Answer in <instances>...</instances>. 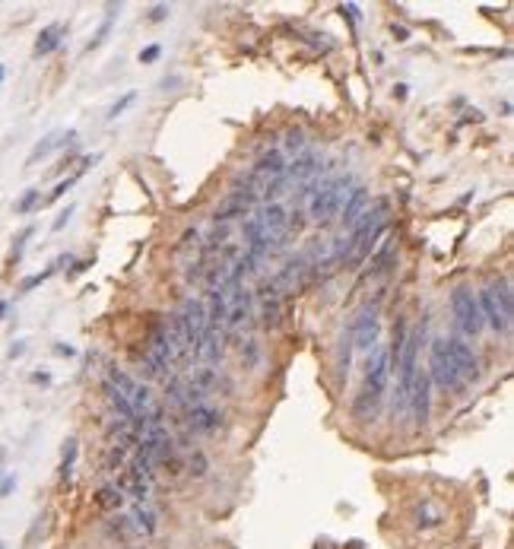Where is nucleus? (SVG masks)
<instances>
[{"label":"nucleus","instance_id":"obj_21","mask_svg":"<svg viewBox=\"0 0 514 549\" xmlns=\"http://www.w3.org/2000/svg\"><path fill=\"white\" fill-rule=\"evenodd\" d=\"M127 518H131L133 531H137V537H153L155 531H159V524H155V511L150 505H140V501H133V508L127 511Z\"/></svg>","mask_w":514,"mask_h":549},{"label":"nucleus","instance_id":"obj_20","mask_svg":"<svg viewBox=\"0 0 514 549\" xmlns=\"http://www.w3.org/2000/svg\"><path fill=\"white\" fill-rule=\"evenodd\" d=\"M102 397H105V403L111 406L114 419H137V410L131 406V400L121 394V391L114 388L111 381H105V378H102Z\"/></svg>","mask_w":514,"mask_h":549},{"label":"nucleus","instance_id":"obj_8","mask_svg":"<svg viewBox=\"0 0 514 549\" xmlns=\"http://www.w3.org/2000/svg\"><path fill=\"white\" fill-rule=\"evenodd\" d=\"M181 423H185L187 435H216V432L222 429V423H226V416H222L219 406L197 403V406H191V410L181 416Z\"/></svg>","mask_w":514,"mask_h":549},{"label":"nucleus","instance_id":"obj_11","mask_svg":"<svg viewBox=\"0 0 514 549\" xmlns=\"http://www.w3.org/2000/svg\"><path fill=\"white\" fill-rule=\"evenodd\" d=\"M308 276H311L308 257L305 254H295V257H289L286 267L273 276V283H276V289H280V293H299V289L308 283Z\"/></svg>","mask_w":514,"mask_h":549},{"label":"nucleus","instance_id":"obj_15","mask_svg":"<svg viewBox=\"0 0 514 549\" xmlns=\"http://www.w3.org/2000/svg\"><path fill=\"white\" fill-rule=\"evenodd\" d=\"M315 175H321V153H315V150L299 153L286 165V181L289 185H305V181L315 178Z\"/></svg>","mask_w":514,"mask_h":549},{"label":"nucleus","instance_id":"obj_50","mask_svg":"<svg viewBox=\"0 0 514 549\" xmlns=\"http://www.w3.org/2000/svg\"><path fill=\"white\" fill-rule=\"evenodd\" d=\"M32 381H35V384H48L51 375H48V371H35V375H32Z\"/></svg>","mask_w":514,"mask_h":549},{"label":"nucleus","instance_id":"obj_47","mask_svg":"<svg viewBox=\"0 0 514 549\" xmlns=\"http://www.w3.org/2000/svg\"><path fill=\"white\" fill-rule=\"evenodd\" d=\"M340 10H343V16H346L349 23H359V6L356 4H346V6H340Z\"/></svg>","mask_w":514,"mask_h":549},{"label":"nucleus","instance_id":"obj_22","mask_svg":"<svg viewBox=\"0 0 514 549\" xmlns=\"http://www.w3.org/2000/svg\"><path fill=\"white\" fill-rule=\"evenodd\" d=\"M248 213H251V207H248V203L241 200V197L229 194V197L213 210V222H235V219H245Z\"/></svg>","mask_w":514,"mask_h":549},{"label":"nucleus","instance_id":"obj_32","mask_svg":"<svg viewBox=\"0 0 514 549\" xmlns=\"http://www.w3.org/2000/svg\"><path fill=\"white\" fill-rule=\"evenodd\" d=\"M444 521L442 508H435L432 501H422V505L416 508V527H438Z\"/></svg>","mask_w":514,"mask_h":549},{"label":"nucleus","instance_id":"obj_56","mask_svg":"<svg viewBox=\"0 0 514 549\" xmlns=\"http://www.w3.org/2000/svg\"><path fill=\"white\" fill-rule=\"evenodd\" d=\"M4 73H6V70H4V67H0V83H4Z\"/></svg>","mask_w":514,"mask_h":549},{"label":"nucleus","instance_id":"obj_34","mask_svg":"<svg viewBox=\"0 0 514 549\" xmlns=\"http://www.w3.org/2000/svg\"><path fill=\"white\" fill-rule=\"evenodd\" d=\"M77 438H67L64 442V454H60V479H70L73 477V464H77Z\"/></svg>","mask_w":514,"mask_h":549},{"label":"nucleus","instance_id":"obj_26","mask_svg":"<svg viewBox=\"0 0 514 549\" xmlns=\"http://www.w3.org/2000/svg\"><path fill=\"white\" fill-rule=\"evenodd\" d=\"M96 505L102 508V511H121L124 508V492L118 489V486H102V489L96 492Z\"/></svg>","mask_w":514,"mask_h":549},{"label":"nucleus","instance_id":"obj_4","mask_svg":"<svg viewBox=\"0 0 514 549\" xmlns=\"http://www.w3.org/2000/svg\"><path fill=\"white\" fill-rule=\"evenodd\" d=\"M451 308H454V317H457V327L464 330L466 337H479L483 334V315H479V305H476V293L466 286H457L451 293Z\"/></svg>","mask_w":514,"mask_h":549},{"label":"nucleus","instance_id":"obj_25","mask_svg":"<svg viewBox=\"0 0 514 549\" xmlns=\"http://www.w3.org/2000/svg\"><path fill=\"white\" fill-rule=\"evenodd\" d=\"M489 293H492V299H496L498 308H502L505 321H511V317H514V295H511V283H508V280H496V283L489 286Z\"/></svg>","mask_w":514,"mask_h":549},{"label":"nucleus","instance_id":"obj_57","mask_svg":"<svg viewBox=\"0 0 514 549\" xmlns=\"http://www.w3.org/2000/svg\"><path fill=\"white\" fill-rule=\"evenodd\" d=\"M127 549H143V546H127Z\"/></svg>","mask_w":514,"mask_h":549},{"label":"nucleus","instance_id":"obj_48","mask_svg":"<svg viewBox=\"0 0 514 549\" xmlns=\"http://www.w3.org/2000/svg\"><path fill=\"white\" fill-rule=\"evenodd\" d=\"M54 352H58V356H67V359H70V356H77V349H73V347H67V343H54Z\"/></svg>","mask_w":514,"mask_h":549},{"label":"nucleus","instance_id":"obj_45","mask_svg":"<svg viewBox=\"0 0 514 549\" xmlns=\"http://www.w3.org/2000/svg\"><path fill=\"white\" fill-rule=\"evenodd\" d=\"M168 13H172V10H168L165 4H155L150 10V23H162V19H168Z\"/></svg>","mask_w":514,"mask_h":549},{"label":"nucleus","instance_id":"obj_10","mask_svg":"<svg viewBox=\"0 0 514 549\" xmlns=\"http://www.w3.org/2000/svg\"><path fill=\"white\" fill-rule=\"evenodd\" d=\"M388 381H390V356L388 347H375V352L368 356V371H365V388L368 394L384 397L388 394Z\"/></svg>","mask_w":514,"mask_h":549},{"label":"nucleus","instance_id":"obj_43","mask_svg":"<svg viewBox=\"0 0 514 549\" xmlns=\"http://www.w3.org/2000/svg\"><path fill=\"white\" fill-rule=\"evenodd\" d=\"M133 102H137V92H133V89H127L124 92V96H121L118 102H114V105L111 108H108V121H114V118H121V114H124L127 112V108H131L133 105Z\"/></svg>","mask_w":514,"mask_h":549},{"label":"nucleus","instance_id":"obj_35","mask_svg":"<svg viewBox=\"0 0 514 549\" xmlns=\"http://www.w3.org/2000/svg\"><path fill=\"white\" fill-rule=\"evenodd\" d=\"M283 146H286L292 156H299V153H305V146H308V134L302 131V127H289L286 131V140H283Z\"/></svg>","mask_w":514,"mask_h":549},{"label":"nucleus","instance_id":"obj_16","mask_svg":"<svg viewBox=\"0 0 514 549\" xmlns=\"http://www.w3.org/2000/svg\"><path fill=\"white\" fill-rule=\"evenodd\" d=\"M222 340H226V334H222V330L207 327L204 337H200V343H197V349H194V359H197L200 365H219L222 356H226Z\"/></svg>","mask_w":514,"mask_h":549},{"label":"nucleus","instance_id":"obj_52","mask_svg":"<svg viewBox=\"0 0 514 549\" xmlns=\"http://www.w3.org/2000/svg\"><path fill=\"white\" fill-rule=\"evenodd\" d=\"M394 36H397V42H407V38H410V32L403 29V26H394Z\"/></svg>","mask_w":514,"mask_h":549},{"label":"nucleus","instance_id":"obj_7","mask_svg":"<svg viewBox=\"0 0 514 549\" xmlns=\"http://www.w3.org/2000/svg\"><path fill=\"white\" fill-rule=\"evenodd\" d=\"M407 413H410V419H412V425H416V429L429 425V416H432V381H429V371H425V369H419L416 378H412Z\"/></svg>","mask_w":514,"mask_h":549},{"label":"nucleus","instance_id":"obj_2","mask_svg":"<svg viewBox=\"0 0 514 549\" xmlns=\"http://www.w3.org/2000/svg\"><path fill=\"white\" fill-rule=\"evenodd\" d=\"M429 381L438 384L442 391H454V394H464L466 381L461 375H457L454 362H451L448 349H444V337H435L432 340V349H429Z\"/></svg>","mask_w":514,"mask_h":549},{"label":"nucleus","instance_id":"obj_46","mask_svg":"<svg viewBox=\"0 0 514 549\" xmlns=\"http://www.w3.org/2000/svg\"><path fill=\"white\" fill-rule=\"evenodd\" d=\"M70 216H73V207H67V210H60V216H58V219H54V222H51V229H54V232H60V229H64V226H67V219H70Z\"/></svg>","mask_w":514,"mask_h":549},{"label":"nucleus","instance_id":"obj_51","mask_svg":"<svg viewBox=\"0 0 514 549\" xmlns=\"http://www.w3.org/2000/svg\"><path fill=\"white\" fill-rule=\"evenodd\" d=\"M89 267H92V261H77V267L70 270V276L73 273H83V270H89Z\"/></svg>","mask_w":514,"mask_h":549},{"label":"nucleus","instance_id":"obj_18","mask_svg":"<svg viewBox=\"0 0 514 549\" xmlns=\"http://www.w3.org/2000/svg\"><path fill=\"white\" fill-rule=\"evenodd\" d=\"M476 305H479V315H483V324H489V327L496 330V334H508L511 321H505L502 308L496 305V299H492V293H489V289H479Z\"/></svg>","mask_w":514,"mask_h":549},{"label":"nucleus","instance_id":"obj_27","mask_svg":"<svg viewBox=\"0 0 514 549\" xmlns=\"http://www.w3.org/2000/svg\"><path fill=\"white\" fill-rule=\"evenodd\" d=\"M58 146H60V134L58 131L45 134V137L38 140L35 146H32V153H29V159H26V165H35V162H42L45 156H48L51 150H58Z\"/></svg>","mask_w":514,"mask_h":549},{"label":"nucleus","instance_id":"obj_55","mask_svg":"<svg viewBox=\"0 0 514 549\" xmlns=\"http://www.w3.org/2000/svg\"><path fill=\"white\" fill-rule=\"evenodd\" d=\"M6 311H10V305H6V302H0V317H4Z\"/></svg>","mask_w":514,"mask_h":549},{"label":"nucleus","instance_id":"obj_14","mask_svg":"<svg viewBox=\"0 0 514 549\" xmlns=\"http://www.w3.org/2000/svg\"><path fill=\"white\" fill-rule=\"evenodd\" d=\"M185 378H187V384H191V388H197L204 397H209L213 391H219V388H226V391L232 388V384L226 381V375H222L216 365H197V369H191Z\"/></svg>","mask_w":514,"mask_h":549},{"label":"nucleus","instance_id":"obj_23","mask_svg":"<svg viewBox=\"0 0 514 549\" xmlns=\"http://www.w3.org/2000/svg\"><path fill=\"white\" fill-rule=\"evenodd\" d=\"M105 381H111L114 388H118L127 400H133V394H137V388H140V381H137V378H133V375H127L124 369H114V365H108ZM131 406H133V403H131Z\"/></svg>","mask_w":514,"mask_h":549},{"label":"nucleus","instance_id":"obj_17","mask_svg":"<svg viewBox=\"0 0 514 549\" xmlns=\"http://www.w3.org/2000/svg\"><path fill=\"white\" fill-rule=\"evenodd\" d=\"M365 207H368V187H365V185H353V187H349V194H346V200H343V207H340L343 232H349V229H353V222L365 213Z\"/></svg>","mask_w":514,"mask_h":549},{"label":"nucleus","instance_id":"obj_12","mask_svg":"<svg viewBox=\"0 0 514 549\" xmlns=\"http://www.w3.org/2000/svg\"><path fill=\"white\" fill-rule=\"evenodd\" d=\"M178 317H181V324H185V330H187V334H191V343H194V349H197L200 337H204V330H207V311H204V299H197V295H187V299L181 302V308H178Z\"/></svg>","mask_w":514,"mask_h":549},{"label":"nucleus","instance_id":"obj_5","mask_svg":"<svg viewBox=\"0 0 514 549\" xmlns=\"http://www.w3.org/2000/svg\"><path fill=\"white\" fill-rule=\"evenodd\" d=\"M257 219H261V229L267 232V239H270V254L289 245V210L283 207L280 200H276V203H263L261 213H257Z\"/></svg>","mask_w":514,"mask_h":549},{"label":"nucleus","instance_id":"obj_53","mask_svg":"<svg viewBox=\"0 0 514 549\" xmlns=\"http://www.w3.org/2000/svg\"><path fill=\"white\" fill-rule=\"evenodd\" d=\"M13 486H16V479H13V477H10V479H4V483H0V496H6V492H10Z\"/></svg>","mask_w":514,"mask_h":549},{"label":"nucleus","instance_id":"obj_19","mask_svg":"<svg viewBox=\"0 0 514 549\" xmlns=\"http://www.w3.org/2000/svg\"><path fill=\"white\" fill-rule=\"evenodd\" d=\"M64 36H67V29H64V23H51V26H45L42 32H38V38H35V48H32V54L35 58H48V54H54L64 45Z\"/></svg>","mask_w":514,"mask_h":549},{"label":"nucleus","instance_id":"obj_58","mask_svg":"<svg viewBox=\"0 0 514 549\" xmlns=\"http://www.w3.org/2000/svg\"><path fill=\"white\" fill-rule=\"evenodd\" d=\"M0 549H4V546H0Z\"/></svg>","mask_w":514,"mask_h":549},{"label":"nucleus","instance_id":"obj_30","mask_svg":"<svg viewBox=\"0 0 514 549\" xmlns=\"http://www.w3.org/2000/svg\"><path fill=\"white\" fill-rule=\"evenodd\" d=\"M185 470H187V477L204 479V477H207V470H209L207 454L200 451V448H191V454H187V460H185Z\"/></svg>","mask_w":514,"mask_h":549},{"label":"nucleus","instance_id":"obj_40","mask_svg":"<svg viewBox=\"0 0 514 549\" xmlns=\"http://www.w3.org/2000/svg\"><path fill=\"white\" fill-rule=\"evenodd\" d=\"M35 235V226H26L23 232L13 239V254H10V263H19V257H23V251H26V241Z\"/></svg>","mask_w":514,"mask_h":549},{"label":"nucleus","instance_id":"obj_44","mask_svg":"<svg viewBox=\"0 0 514 549\" xmlns=\"http://www.w3.org/2000/svg\"><path fill=\"white\" fill-rule=\"evenodd\" d=\"M159 58H162V45H146V48H140V54H137L140 64H155Z\"/></svg>","mask_w":514,"mask_h":549},{"label":"nucleus","instance_id":"obj_33","mask_svg":"<svg viewBox=\"0 0 514 549\" xmlns=\"http://www.w3.org/2000/svg\"><path fill=\"white\" fill-rule=\"evenodd\" d=\"M114 16H118V6H108V13H105V19H102V26L96 29V36L89 38V45H86V51H96L99 45L105 42L108 36H111V26H114Z\"/></svg>","mask_w":514,"mask_h":549},{"label":"nucleus","instance_id":"obj_38","mask_svg":"<svg viewBox=\"0 0 514 549\" xmlns=\"http://www.w3.org/2000/svg\"><path fill=\"white\" fill-rule=\"evenodd\" d=\"M80 175H83V172H80V168H77V172H73V175H67L64 181H58V185H54V191L48 194V197H42V203H54V200H60V197H64V194L70 191V187H73V185H77V181H80Z\"/></svg>","mask_w":514,"mask_h":549},{"label":"nucleus","instance_id":"obj_24","mask_svg":"<svg viewBox=\"0 0 514 549\" xmlns=\"http://www.w3.org/2000/svg\"><path fill=\"white\" fill-rule=\"evenodd\" d=\"M381 403H384V397H375V394H368V391H359L356 400H353V416L356 419H375L378 410H381Z\"/></svg>","mask_w":514,"mask_h":549},{"label":"nucleus","instance_id":"obj_28","mask_svg":"<svg viewBox=\"0 0 514 549\" xmlns=\"http://www.w3.org/2000/svg\"><path fill=\"white\" fill-rule=\"evenodd\" d=\"M353 330H343V337H340V352H337V371H340V378L343 375H349V362H353Z\"/></svg>","mask_w":514,"mask_h":549},{"label":"nucleus","instance_id":"obj_37","mask_svg":"<svg viewBox=\"0 0 514 549\" xmlns=\"http://www.w3.org/2000/svg\"><path fill=\"white\" fill-rule=\"evenodd\" d=\"M38 203H42V191H38V187H29V191H23V197L16 200V213L19 216H29Z\"/></svg>","mask_w":514,"mask_h":549},{"label":"nucleus","instance_id":"obj_6","mask_svg":"<svg viewBox=\"0 0 514 549\" xmlns=\"http://www.w3.org/2000/svg\"><path fill=\"white\" fill-rule=\"evenodd\" d=\"M254 311L261 317V327L263 330H276L283 321V293L276 289L273 280H261L254 295Z\"/></svg>","mask_w":514,"mask_h":549},{"label":"nucleus","instance_id":"obj_36","mask_svg":"<svg viewBox=\"0 0 514 549\" xmlns=\"http://www.w3.org/2000/svg\"><path fill=\"white\" fill-rule=\"evenodd\" d=\"M58 273V263H48V267L42 270V273H32V276H26L23 283H19V293H32V289H38L45 280H51V276Z\"/></svg>","mask_w":514,"mask_h":549},{"label":"nucleus","instance_id":"obj_49","mask_svg":"<svg viewBox=\"0 0 514 549\" xmlns=\"http://www.w3.org/2000/svg\"><path fill=\"white\" fill-rule=\"evenodd\" d=\"M23 352H26V343H23V340H16V343H13V347H10V359L23 356Z\"/></svg>","mask_w":514,"mask_h":549},{"label":"nucleus","instance_id":"obj_13","mask_svg":"<svg viewBox=\"0 0 514 549\" xmlns=\"http://www.w3.org/2000/svg\"><path fill=\"white\" fill-rule=\"evenodd\" d=\"M114 486H118V489L124 492V499H133V501H140V505H150L153 479H146L143 473H137L131 464H127V470H121V473H118Z\"/></svg>","mask_w":514,"mask_h":549},{"label":"nucleus","instance_id":"obj_29","mask_svg":"<svg viewBox=\"0 0 514 549\" xmlns=\"http://www.w3.org/2000/svg\"><path fill=\"white\" fill-rule=\"evenodd\" d=\"M390 257H394V239H384V245L371 254V276H378V273H384V270L390 267Z\"/></svg>","mask_w":514,"mask_h":549},{"label":"nucleus","instance_id":"obj_9","mask_svg":"<svg viewBox=\"0 0 514 549\" xmlns=\"http://www.w3.org/2000/svg\"><path fill=\"white\" fill-rule=\"evenodd\" d=\"M444 349H448L457 375H461L464 381H476L479 378V356L473 352L470 343H466L464 337H444Z\"/></svg>","mask_w":514,"mask_h":549},{"label":"nucleus","instance_id":"obj_39","mask_svg":"<svg viewBox=\"0 0 514 549\" xmlns=\"http://www.w3.org/2000/svg\"><path fill=\"white\" fill-rule=\"evenodd\" d=\"M111 533H114V537H121V540H133V537H137V531H133V524H131V518H127V514H118V518L111 521Z\"/></svg>","mask_w":514,"mask_h":549},{"label":"nucleus","instance_id":"obj_54","mask_svg":"<svg viewBox=\"0 0 514 549\" xmlns=\"http://www.w3.org/2000/svg\"><path fill=\"white\" fill-rule=\"evenodd\" d=\"M394 96H397V99H403V96H407V86H403V83H400V86H394Z\"/></svg>","mask_w":514,"mask_h":549},{"label":"nucleus","instance_id":"obj_1","mask_svg":"<svg viewBox=\"0 0 514 549\" xmlns=\"http://www.w3.org/2000/svg\"><path fill=\"white\" fill-rule=\"evenodd\" d=\"M349 187H353V175H337V178H327L321 185V191L308 200V216L315 222H330L334 216H340V207L346 200Z\"/></svg>","mask_w":514,"mask_h":549},{"label":"nucleus","instance_id":"obj_31","mask_svg":"<svg viewBox=\"0 0 514 549\" xmlns=\"http://www.w3.org/2000/svg\"><path fill=\"white\" fill-rule=\"evenodd\" d=\"M127 464H131V451L118 448V445H108V457H105V470L114 473L118 477L121 470H127Z\"/></svg>","mask_w":514,"mask_h":549},{"label":"nucleus","instance_id":"obj_42","mask_svg":"<svg viewBox=\"0 0 514 549\" xmlns=\"http://www.w3.org/2000/svg\"><path fill=\"white\" fill-rule=\"evenodd\" d=\"M305 226H308L305 210H302V207L289 210V239H292V235H302V232H305Z\"/></svg>","mask_w":514,"mask_h":549},{"label":"nucleus","instance_id":"obj_3","mask_svg":"<svg viewBox=\"0 0 514 549\" xmlns=\"http://www.w3.org/2000/svg\"><path fill=\"white\" fill-rule=\"evenodd\" d=\"M381 299L375 302H365L359 308V315L353 317L349 330H353V347L362 352H371L378 347V330H381Z\"/></svg>","mask_w":514,"mask_h":549},{"label":"nucleus","instance_id":"obj_41","mask_svg":"<svg viewBox=\"0 0 514 549\" xmlns=\"http://www.w3.org/2000/svg\"><path fill=\"white\" fill-rule=\"evenodd\" d=\"M241 359H245L248 369H254V365L261 362V343H257L254 337H248V340L241 343Z\"/></svg>","mask_w":514,"mask_h":549}]
</instances>
